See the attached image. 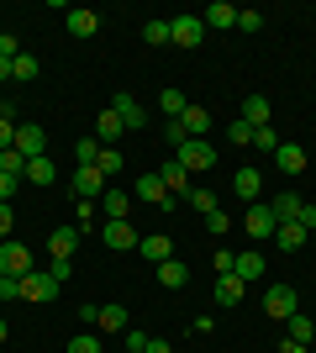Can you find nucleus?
Instances as JSON below:
<instances>
[{"label":"nucleus","mask_w":316,"mask_h":353,"mask_svg":"<svg viewBox=\"0 0 316 353\" xmlns=\"http://www.w3.org/2000/svg\"><path fill=\"white\" fill-rule=\"evenodd\" d=\"M174 159L185 163V174L196 179V174H211V169H216V148H211L206 137H190V143L174 148Z\"/></svg>","instance_id":"f257e3e1"},{"label":"nucleus","mask_w":316,"mask_h":353,"mask_svg":"<svg viewBox=\"0 0 316 353\" xmlns=\"http://www.w3.org/2000/svg\"><path fill=\"white\" fill-rule=\"evenodd\" d=\"M301 311V295H295V285H269L264 290V316H274V322H290Z\"/></svg>","instance_id":"f03ea898"},{"label":"nucleus","mask_w":316,"mask_h":353,"mask_svg":"<svg viewBox=\"0 0 316 353\" xmlns=\"http://www.w3.org/2000/svg\"><path fill=\"white\" fill-rule=\"evenodd\" d=\"M0 274L27 280V274H32V248H21L16 237H6V243H0Z\"/></svg>","instance_id":"7ed1b4c3"},{"label":"nucleus","mask_w":316,"mask_h":353,"mask_svg":"<svg viewBox=\"0 0 316 353\" xmlns=\"http://www.w3.org/2000/svg\"><path fill=\"white\" fill-rule=\"evenodd\" d=\"M59 290H63V285H53V274H48V269H32L27 280H21V301H32V306H48Z\"/></svg>","instance_id":"20e7f679"},{"label":"nucleus","mask_w":316,"mask_h":353,"mask_svg":"<svg viewBox=\"0 0 316 353\" xmlns=\"http://www.w3.org/2000/svg\"><path fill=\"white\" fill-rule=\"evenodd\" d=\"M16 153H21V159H43V153H48V132H43V127H37V121H21V127H16Z\"/></svg>","instance_id":"39448f33"},{"label":"nucleus","mask_w":316,"mask_h":353,"mask_svg":"<svg viewBox=\"0 0 316 353\" xmlns=\"http://www.w3.org/2000/svg\"><path fill=\"white\" fill-rule=\"evenodd\" d=\"M105 190H111V179H105L95 163H79V169H74V195H79V201H101Z\"/></svg>","instance_id":"423d86ee"},{"label":"nucleus","mask_w":316,"mask_h":353,"mask_svg":"<svg viewBox=\"0 0 316 353\" xmlns=\"http://www.w3.org/2000/svg\"><path fill=\"white\" fill-rule=\"evenodd\" d=\"M200 37H206V21H200V16H174V21H169V43L174 48H200Z\"/></svg>","instance_id":"0eeeda50"},{"label":"nucleus","mask_w":316,"mask_h":353,"mask_svg":"<svg viewBox=\"0 0 316 353\" xmlns=\"http://www.w3.org/2000/svg\"><path fill=\"white\" fill-rule=\"evenodd\" d=\"M132 201H143V206H158V211L174 206V195L164 190V179H158V174H143V179H137V185H132Z\"/></svg>","instance_id":"6e6552de"},{"label":"nucleus","mask_w":316,"mask_h":353,"mask_svg":"<svg viewBox=\"0 0 316 353\" xmlns=\"http://www.w3.org/2000/svg\"><path fill=\"white\" fill-rule=\"evenodd\" d=\"M137 237H143V232H137L132 221H105V227H101V243H105L111 253H127V248H137Z\"/></svg>","instance_id":"1a4fd4ad"},{"label":"nucleus","mask_w":316,"mask_h":353,"mask_svg":"<svg viewBox=\"0 0 316 353\" xmlns=\"http://www.w3.org/2000/svg\"><path fill=\"white\" fill-rule=\"evenodd\" d=\"M137 253L158 269V264H169V259H174V243H169V232H143V237H137Z\"/></svg>","instance_id":"9d476101"},{"label":"nucleus","mask_w":316,"mask_h":353,"mask_svg":"<svg viewBox=\"0 0 316 353\" xmlns=\"http://www.w3.org/2000/svg\"><path fill=\"white\" fill-rule=\"evenodd\" d=\"M274 227H280V221H274L269 201H253L248 216H242V232H248V237H274Z\"/></svg>","instance_id":"9b49d317"},{"label":"nucleus","mask_w":316,"mask_h":353,"mask_svg":"<svg viewBox=\"0 0 316 353\" xmlns=\"http://www.w3.org/2000/svg\"><path fill=\"white\" fill-rule=\"evenodd\" d=\"M158 179H164V190L174 195V201L196 190V185H190V174H185V163H180V159H164V163H158Z\"/></svg>","instance_id":"f8f14e48"},{"label":"nucleus","mask_w":316,"mask_h":353,"mask_svg":"<svg viewBox=\"0 0 316 353\" xmlns=\"http://www.w3.org/2000/svg\"><path fill=\"white\" fill-rule=\"evenodd\" d=\"M111 111L121 117V127H127V132H143V127H148V111H143L132 95H116V101H111Z\"/></svg>","instance_id":"ddd939ff"},{"label":"nucleus","mask_w":316,"mask_h":353,"mask_svg":"<svg viewBox=\"0 0 316 353\" xmlns=\"http://www.w3.org/2000/svg\"><path fill=\"white\" fill-rule=\"evenodd\" d=\"M63 27H69V37H95V32H101V16H95V11H85V6H69Z\"/></svg>","instance_id":"4468645a"},{"label":"nucleus","mask_w":316,"mask_h":353,"mask_svg":"<svg viewBox=\"0 0 316 353\" xmlns=\"http://www.w3.org/2000/svg\"><path fill=\"white\" fill-rule=\"evenodd\" d=\"M274 163H280V174H306V163H311V159H306L301 143H280V148H274Z\"/></svg>","instance_id":"2eb2a0df"},{"label":"nucleus","mask_w":316,"mask_h":353,"mask_svg":"<svg viewBox=\"0 0 316 353\" xmlns=\"http://www.w3.org/2000/svg\"><path fill=\"white\" fill-rule=\"evenodd\" d=\"M101 211H105V221H127V211H132V190L111 185V190L101 195Z\"/></svg>","instance_id":"dca6fc26"},{"label":"nucleus","mask_w":316,"mask_h":353,"mask_svg":"<svg viewBox=\"0 0 316 353\" xmlns=\"http://www.w3.org/2000/svg\"><path fill=\"white\" fill-rule=\"evenodd\" d=\"M79 248V227H53V237H48V259H74Z\"/></svg>","instance_id":"f3484780"},{"label":"nucleus","mask_w":316,"mask_h":353,"mask_svg":"<svg viewBox=\"0 0 316 353\" xmlns=\"http://www.w3.org/2000/svg\"><path fill=\"white\" fill-rule=\"evenodd\" d=\"M200 21H206V27H216V32H232V27H238V6L216 0V6H206V11H200Z\"/></svg>","instance_id":"a211bd4d"},{"label":"nucleus","mask_w":316,"mask_h":353,"mask_svg":"<svg viewBox=\"0 0 316 353\" xmlns=\"http://www.w3.org/2000/svg\"><path fill=\"white\" fill-rule=\"evenodd\" d=\"M264 269H269V264H264V253H253V248H248V253H238L232 274H238L242 285H253V280H264Z\"/></svg>","instance_id":"6ab92c4d"},{"label":"nucleus","mask_w":316,"mask_h":353,"mask_svg":"<svg viewBox=\"0 0 316 353\" xmlns=\"http://www.w3.org/2000/svg\"><path fill=\"white\" fill-rule=\"evenodd\" d=\"M301 206H306V201H301V195H295V190H280V195H274V201H269L274 221H301Z\"/></svg>","instance_id":"aec40b11"},{"label":"nucleus","mask_w":316,"mask_h":353,"mask_svg":"<svg viewBox=\"0 0 316 353\" xmlns=\"http://www.w3.org/2000/svg\"><path fill=\"white\" fill-rule=\"evenodd\" d=\"M306 237H311V232H306L301 221H280V227H274V243H280V253H295Z\"/></svg>","instance_id":"412c9836"},{"label":"nucleus","mask_w":316,"mask_h":353,"mask_svg":"<svg viewBox=\"0 0 316 353\" xmlns=\"http://www.w3.org/2000/svg\"><path fill=\"white\" fill-rule=\"evenodd\" d=\"M232 190H238L242 201L253 206V201H258V190H264V174H258V169H238V174H232Z\"/></svg>","instance_id":"4be33fe9"},{"label":"nucleus","mask_w":316,"mask_h":353,"mask_svg":"<svg viewBox=\"0 0 316 353\" xmlns=\"http://www.w3.org/2000/svg\"><path fill=\"white\" fill-rule=\"evenodd\" d=\"M242 290H248V285H242L238 274H216V306H242Z\"/></svg>","instance_id":"5701e85b"},{"label":"nucleus","mask_w":316,"mask_h":353,"mask_svg":"<svg viewBox=\"0 0 316 353\" xmlns=\"http://www.w3.org/2000/svg\"><path fill=\"white\" fill-rule=\"evenodd\" d=\"M180 127H185L190 137H206V132H211V111L190 101V105H185V117H180Z\"/></svg>","instance_id":"b1692460"},{"label":"nucleus","mask_w":316,"mask_h":353,"mask_svg":"<svg viewBox=\"0 0 316 353\" xmlns=\"http://www.w3.org/2000/svg\"><path fill=\"white\" fill-rule=\"evenodd\" d=\"M121 132H127V127H121V117L111 111V105H105L101 117H95V137H101L105 148H116V137H121Z\"/></svg>","instance_id":"393cba45"},{"label":"nucleus","mask_w":316,"mask_h":353,"mask_svg":"<svg viewBox=\"0 0 316 353\" xmlns=\"http://www.w3.org/2000/svg\"><path fill=\"white\" fill-rule=\"evenodd\" d=\"M285 338L295 343V348H306V343L316 338V322H311V316H306V311H295V316H290V322H285Z\"/></svg>","instance_id":"a878e982"},{"label":"nucleus","mask_w":316,"mask_h":353,"mask_svg":"<svg viewBox=\"0 0 316 353\" xmlns=\"http://www.w3.org/2000/svg\"><path fill=\"white\" fill-rule=\"evenodd\" d=\"M53 179H59V163L43 153V159H32V163H27V179H21V185H53Z\"/></svg>","instance_id":"bb28decb"},{"label":"nucleus","mask_w":316,"mask_h":353,"mask_svg":"<svg viewBox=\"0 0 316 353\" xmlns=\"http://www.w3.org/2000/svg\"><path fill=\"white\" fill-rule=\"evenodd\" d=\"M185 280H190V264H180V259L158 264V285H164V290H185Z\"/></svg>","instance_id":"cd10ccee"},{"label":"nucleus","mask_w":316,"mask_h":353,"mask_svg":"<svg viewBox=\"0 0 316 353\" xmlns=\"http://www.w3.org/2000/svg\"><path fill=\"white\" fill-rule=\"evenodd\" d=\"M242 121H248V127H269V101H264V95H248V101H242Z\"/></svg>","instance_id":"c85d7f7f"},{"label":"nucleus","mask_w":316,"mask_h":353,"mask_svg":"<svg viewBox=\"0 0 316 353\" xmlns=\"http://www.w3.org/2000/svg\"><path fill=\"white\" fill-rule=\"evenodd\" d=\"M185 105H190V95H185V90H158V111H164L169 121H180Z\"/></svg>","instance_id":"c756f323"},{"label":"nucleus","mask_w":316,"mask_h":353,"mask_svg":"<svg viewBox=\"0 0 316 353\" xmlns=\"http://www.w3.org/2000/svg\"><path fill=\"white\" fill-rule=\"evenodd\" d=\"M37 69H43V63L32 59L27 48H21V53H16V59H11V79H16V85H32V79H37Z\"/></svg>","instance_id":"7c9ffc66"},{"label":"nucleus","mask_w":316,"mask_h":353,"mask_svg":"<svg viewBox=\"0 0 316 353\" xmlns=\"http://www.w3.org/2000/svg\"><path fill=\"white\" fill-rule=\"evenodd\" d=\"M95 327H101V332H127V306H101V316H95Z\"/></svg>","instance_id":"2f4dec72"},{"label":"nucleus","mask_w":316,"mask_h":353,"mask_svg":"<svg viewBox=\"0 0 316 353\" xmlns=\"http://www.w3.org/2000/svg\"><path fill=\"white\" fill-rule=\"evenodd\" d=\"M0 174H11V179H27V159H21L16 148H6V153H0Z\"/></svg>","instance_id":"473e14b6"},{"label":"nucleus","mask_w":316,"mask_h":353,"mask_svg":"<svg viewBox=\"0 0 316 353\" xmlns=\"http://www.w3.org/2000/svg\"><path fill=\"white\" fill-rule=\"evenodd\" d=\"M95 169H101L105 179H116V174H121V148H101V159H95Z\"/></svg>","instance_id":"72a5a7b5"},{"label":"nucleus","mask_w":316,"mask_h":353,"mask_svg":"<svg viewBox=\"0 0 316 353\" xmlns=\"http://www.w3.org/2000/svg\"><path fill=\"white\" fill-rule=\"evenodd\" d=\"M185 201H190V206H196V211H200V216H211V211H222V206H216V195H211V190H206V185H196V190L185 195Z\"/></svg>","instance_id":"f704fd0d"},{"label":"nucleus","mask_w":316,"mask_h":353,"mask_svg":"<svg viewBox=\"0 0 316 353\" xmlns=\"http://www.w3.org/2000/svg\"><path fill=\"white\" fill-rule=\"evenodd\" d=\"M101 148H105L101 137H79V143H74V159L79 163H95V159H101Z\"/></svg>","instance_id":"c9c22d12"},{"label":"nucleus","mask_w":316,"mask_h":353,"mask_svg":"<svg viewBox=\"0 0 316 353\" xmlns=\"http://www.w3.org/2000/svg\"><path fill=\"white\" fill-rule=\"evenodd\" d=\"M16 127H21V121H11V111L0 105V153H6V148L16 143Z\"/></svg>","instance_id":"e433bc0d"},{"label":"nucleus","mask_w":316,"mask_h":353,"mask_svg":"<svg viewBox=\"0 0 316 353\" xmlns=\"http://www.w3.org/2000/svg\"><path fill=\"white\" fill-rule=\"evenodd\" d=\"M69 353H101V338H95V332H74V338H69Z\"/></svg>","instance_id":"4c0bfd02"},{"label":"nucleus","mask_w":316,"mask_h":353,"mask_svg":"<svg viewBox=\"0 0 316 353\" xmlns=\"http://www.w3.org/2000/svg\"><path fill=\"white\" fill-rule=\"evenodd\" d=\"M48 274H53V285H69V274H74V259H48Z\"/></svg>","instance_id":"58836bf2"},{"label":"nucleus","mask_w":316,"mask_h":353,"mask_svg":"<svg viewBox=\"0 0 316 353\" xmlns=\"http://www.w3.org/2000/svg\"><path fill=\"white\" fill-rule=\"evenodd\" d=\"M227 137H232V143H238V148H253V127H248V121H232V127H227Z\"/></svg>","instance_id":"ea45409f"},{"label":"nucleus","mask_w":316,"mask_h":353,"mask_svg":"<svg viewBox=\"0 0 316 353\" xmlns=\"http://www.w3.org/2000/svg\"><path fill=\"white\" fill-rule=\"evenodd\" d=\"M143 37H148L153 48H169V21H148V27H143Z\"/></svg>","instance_id":"a19ab883"},{"label":"nucleus","mask_w":316,"mask_h":353,"mask_svg":"<svg viewBox=\"0 0 316 353\" xmlns=\"http://www.w3.org/2000/svg\"><path fill=\"white\" fill-rule=\"evenodd\" d=\"M232 264H238V253H232V248H216V259H211V269H216V274H232Z\"/></svg>","instance_id":"79ce46f5"},{"label":"nucleus","mask_w":316,"mask_h":353,"mask_svg":"<svg viewBox=\"0 0 316 353\" xmlns=\"http://www.w3.org/2000/svg\"><path fill=\"white\" fill-rule=\"evenodd\" d=\"M206 232H211V237L232 232V221H227V211H211V216H206Z\"/></svg>","instance_id":"37998d69"},{"label":"nucleus","mask_w":316,"mask_h":353,"mask_svg":"<svg viewBox=\"0 0 316 353\" xmlns=\"http://www.w3.org/2000/svg\"><path fill=\"white\" fill-rule=\"evenodd\" d=\"M164 143H169V148H180V143H190V132H185L180 121H164Z\"/></svg>","instance_id":"c03bdc74"},{"label":"nucleus","mask_w":316,"mask_h":353,"mask_svg":"<svg viewBox=\"0 0 316 353\" xmlns=\"http://www.w3.org/2000/svg\"><path fill=\"white\" fill-rule=\"evenodd\" d=\"M253 148H269V153H274V148H280V132H274V127H258V132H253Z\"/></svg>","instance_id":"a18cd8bd"},{"label":"nucleus","mask_w":316,"mask_h":353,"mask_svg":"<svg viewBox=\"0 0 316 353\" xmlns=\"http://www.w3.org/2000/svg\"><path fill=\"white\" fill-rule=\"evenodd\" d=\"M0 301H21V280H11V274H0Z\"/></svg>","instance_id":"49530a36"},{"label":"nucleus","mask_w":316,"mask_h":353,"mask_svg":"<svg viewBox=\"0 0 316 353\" xmlns=\"http://www.w3.org/2000/svg\"><path fill=\"white\" fill-rule=\"evenodd\" d=\"M95 211H101V201H79V206H74L79 227H90V221H95Z\"/></svg>","instance_id":"de8ad7c7"},{"label":"nucleus","mask_w":316,"mask_h":353,"mask_svg":"<svg viewBox=\"0 0 316 353\" xmlns=\"http://www.w3.org/2000/svg\"><path fill=\"white\" fill-rule=\"evenodd\" d=\"M258 27H264V16H258V11H238V32H258Z\"/></svg>","instance_id":"09e8293b"},{"label":"nucleus","mask_w":316,"mask_h":353,"mask_svg":"<svg viewBox=\"0 0 316 353\" xmlns=\"http://www.w3.org/2000/svg\"><path fill=\"white\" fill-rule=\"evenodd\" d=\"M11 227H16V216H11V201H0V243L11 237Z\"/></svg>","instance_id":"8fccbe9b"},{"label":"nucleus","mask_w":316,"mask_h":353,"mask_svg":"<svg viewBox=\"0 0 316 353\" xmlns=\"http://www.w3.org/2000/svg\"><path fill=\"white\" fill-rule=\"evenodd\" d=\"M121 338H127V353H143V343H148V332H137V327H127Z\"/></svg>","instance_id":"3c124183"},{"label":"nucleus","mask_w":316,"mask_h":353,"mask_svg":"<svg viewBox=\"0 0 316 353\" xmlns=\"http://www.w3.org/2000/svg\"><path fill=\"white\" fill-rule=\"evenodd\" d=\"M16 53H21V43H16L11 32H0V59H16Z\"/></svg>","instance_id":"603ef678"},{"label":"nucleus","mask_w":316,"mask_h":353,"mask_svg":"<svg viewBox=\"0 0 316 353\" xmlns=\"http://www.w3.org/2000/svg\"><path fill=\"white\" fill-rule=\"evenodd\" d=\"M16 190H21V179H11V174H0V201H11Z\"/></svg>","instance_id":"864d4df0"},{"label":"nucleus","mask_w":316,"mask_h":353,"mask_svg":"<svg viewBox=\"0 0 316 353\" xmlns=\"http://www.w3.org/2000/svg\"><path fill=\"white\" fill-rule=\"evenodd\" d=\"M301 227H306V232H316V206H311V201L301 206Z\"/></svg>","instance_id":"5fc2aeb1"},{"label":"nucleus","mask_w":316,"mask_h":353,"mask_svg":"<svg viewBox=\"0 0 316 353\" xmlns=\"http://www.w3.org/2000/svg\"><path fill=\"white\" fill-rule=\"evenodd\" d=\"M143 353H174V348H169V338H148V343H143Z\"/></svg>","instance_id":"6e6d98bb"},{"label":"nucleus","mask_w":316,"mask_h":353,"mask_svg":"<svg viewBox=\"0 0 316 353\" xmlns=\"http://www.w3.org/2000/svg\"><path fill=\"white\" fill-rule=\"evenodd\" d=\"M274 353H306V348H295V343L285 338V343H280V348H274Z\"/></svg>","instance_id":"4d7b16f0"},{"label":"nucleus","mask_w":316,"mask_h":353,"mask_svg":"<svg viewBox=\"0 0 316 353\" xmlns=\"http://www.w3.org/2000/svg\"><path fill=\"white\" fill-rule=\"evenodd\" d=\"M6 79H11V59H0V85H6Z\"/></svg>","instance_id":"13d9d810"},{"label":"nucleus","mask_w":316,"mask_h":353,"mask_svg":"<svg viewBox=\"0 0 316 353\" xmlns=\"http://www.w3.org/2000/svg\"><path fill=\"white\" fill-rule=\"evenodd\" d=\"M6 338H11V327H6V316H0V343H6Z\"/></svg>","instance_id":"bf43d9fd"}]
</instances>
